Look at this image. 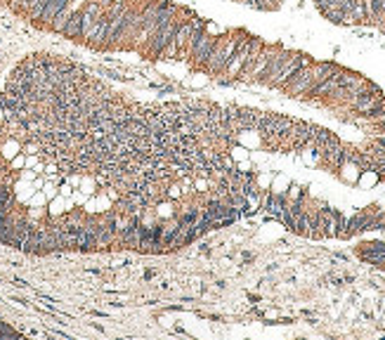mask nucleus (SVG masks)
Here are the masks:
<instances>
[{"mask_svg":"<svg viewBox=\"0 0 385 340\" xmlns=\"http://www.w3.org/2000/svg\"><path fill=\"white\" fill-rule=\"evenodd\" d=\"M222 36V33H220ZM220 36H213V33H208L206 28H203V33H201V38H198V43H196V47H194V52L189 54V59L187 62H192L196 69H201V64L206 62V57L210 54V50H213V45H215V40Z\"/></svg>","mask_w":385,"mask_h":340,"instance_id":"obj_6","label":"nucleus"},{"mask_svg":"<svg viewBox=\"0 0 385 340\" xmlns=\"http://www.w3.org/2000/svg\"><path fill=\"white\" fill-rule=\"evenodd\" d=\"M319 215H322L324 222V239H338L343 224H345V215L341 210H333V208H319Z\"/></svg>","mask_w":385,"mask_h":340,"instance_id":"obj_5","label":"nucleus"},{"mask_svg":"<svg viewBox=\"0 0 385 340\" xmlns=\"http://www.w3.org/2000/svg\"><path fill=\"white\" fill-rule=\"evenodd\" d=\"M288 54H291V50H284L281 45H277V47H274V52H272V57H269L267 69H265L262 78H260V83H262V85H267V88H274V83H277L279 73H281L284 64H286Z\"/></svg>","mask_w":385,"mask_h":340,"instance_id":"obj_4","label":"nucleus"},{"mask_svg":"<svg viewBox=\"0 0 385 340\" xmlns=\"http://www.w3.org/2000/svg\"><path fill=\"white\" fill-rule=\"evenodd\" d=\"M241 38H243V31L222 33V36L215 40L213 50H210V54L206 57V62L201 64V69H203L208 76L220 78V76L224 73V69H227L229 59H232L234 52H236V47H239V43H241Z\"/></svg>","mask_w":385,"mask_h":340,"instance_id":"obj_1","label":"nucleus"},{"mask_svg":"<svg viewBox=\"0 0 385 340\" xmlns=\"http://www.w3.org/2000/svg\"><path fill=\"white\" fill-rule=\"evenodd\" d=\"M111 2H126V0H111Z\"/></svg>","mask_w":385,"mask_h":340,"instance_id":"obj_12","label":"nucleus"},{"mask_svg":"<svg viewBox=\"0 0 385 340\" xmlns=\"http://www.w3.org/2000/svg\"><path fill=\"white\" fill-rule=\"evenodd\" d=\"M274 47H277V45H262L258 62H255V66H253V71H251V76H248L246 83H255V81L260 83V78H262V73H265V69H267V64H269V57L274 52Z\"/></svg>","mask_w":385,"mask_h":340,"instance_id":"obj_7","label":"nucleus"},{"mask_svg":"<svg viewBox=\"0 0 385 340\" xmlns=\"http://www.w3.org/2000/svg\"><path fill=\"white\" fill-rule=\"evenodd\" d=\"M81 31H83V12L81 9H73L69 21H66V26H64V38H69V40H81Z\"/></svg>","mask_w":385,"mask_h":340,"instance_id":"obj_8","label":"nucleus"},{"mask_svg":"<svg viewBox=\"0 0 385 340\" xmlns=\"http://www.w3.org/2000/svg\"><path fill=\"white\" fill-rule=\"evenodd\" d=\"M192 17L189 12H185V9H178V14L166 24V26L156 28L154 31V36L147 40V45L142 47V52L147 54V57H152V59H161V52L166 50V45L171 43V38L175 36V31H178V26L182 24V21H187V19Z\"/></svg>","mask_w":385,"mask_h":340,"instance_id":"obj_2","label":"nucleus"},{"mask_svg":"<svg viewBox=\"0 0 385 340\" xmlns=\"http://www.w3.org/2000/svg\"><path fill=\"white\" fill-rule=\"evenodd\" d=\"M338 172H341V177L345 179V182L355 184L357 177H359V172H362V168H359V163H355V161H343V166L338 168Z\"/></svg>","mask_w":385,"mask_h":340,"instance_id":"obj_9","label":"nucleus"},{"mask_svg":"<svg viewBox=\"0 0 385 340\" xmlns=\"http://www.w3.org/2000/svg\"><path fill=\"white\" fill-rule=\"evenodd\" d=\"M322 14L326 21H331L336 26H343V9L341 7H329V9H324Z\"/></svg>","mask_w":385,"mask_h":340,"instance_id":"obj_10","label":"nucleus"},{"mask_svg":"<svg viewBox=\"0 0 385 340\" xmlns=\"http://www.w3.org/2000/svg\"><path fill=\"white\" fill-rule=\"evenodd\" d=\"M286 189H288V179L286 177H277L274 182H272L269 191H272V194H284V196H286Z\"/></svg>","mask_w":385,"mask_h":340,"instance_id":"obj_11","label":"nucleus"},{"mask_svg":"<svg viewBox=\"0 0 385 340\" xmlns=\"http://www.w3.org/2000/svg\"><path fill=\"white\" fill-rule=\"evenodd\" d=\"M248 47H251V36L248 33H243L241 43H239V47H236V52H234V57L229 59V64H227V69H224V78L222 83H232V81H239V76H241V69L243 64H246V57H248Z\"/></svg>","mask_w":385,"mask_h":340,"instance_id":"obj_3","label":"nucleus"}]
</instances>
